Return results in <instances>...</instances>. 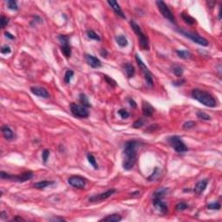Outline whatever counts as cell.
<instances>
[{
	"mask_svg": "<svg viewBox=\"0 0 222 222\" xmlns=\"http://www.w3.org/2000/svg\"><path fill=\"white\" fill-rule=\"evenodd\" d=\"M87 36L90 39H93V40H96V41H101V37L99 36V35L96 33L93 30H87Z\"/></svg>",
	"mask_w": 222,
	"mask_h": 222,
	"instance_id": "83f0119b",
	"label": "cell"
},
{
	"mask_svg": "<svg viewBox=\"0 0 222 222\" xmlns=\"http://www.w3.org/2000/svg\"><path fill=\"white\" fill-rule=\"evenodd\" d=\"M186 83V80L184 79H180V80H178V81H174L173 82V86H176V87H179V86H182Z\"/></svg>",
	"mask_w": 222,
	"mask_h": 222,
	"instance_id": "7bdbcfd3",
	"label": "cell"
},
{
	"mask_svg": "<svg viewBox=\"0 0 222 222\" xmlns=\"http://www.w3.org/2000/svg\"><path fill=\"white\" fill-rule=\"evenodd\" d=\"M101 55H102V56H103V57H106V56H107V50L103 49L101 50Z\"/></svg>",
	"mask_w": 222,
	"mask_h": 222,
	"instance_id": "c3c4849f",
	"label": "cell"
},
{
	"mask_svg": "<svg viewBox=\"0 0 222 222\" xmlns=\"http://www.w3.org/2000/svg\"><path fill=\"white\" fill-rule=\"evenodd\" d=\"M146 121L144 119H142V118H140L138 120H136L135 122H134V124H133V127L135 128H141L143 125L145 124Z\"/></svg>",
	"mask_w": 222,
	"mask_h": 222,
	"instance_id": "e575fe53",
	"label": "cell"
},
{
	"mask_svg": "<svg viewBox=\"0 0 222 222\" xmlns=\"http://www.w3.org/2000/svg\"><path fill=\"white\" fill-rule=\"evenodd\" d=\"M122 216L120 214H111L107 216V217H104L102 220H100V221H109V222H118L122 220Z\"/></svg>",
	"mask_w": 222,
	"mask_h": 222,
	"instance_id": "ffe728a7",
	"label": "cell"
},
{
	"mask_svg": "<svg viewBox=\"0 0 222 222\" xmlns=\"http://www.w3.org/2000/svg\"><path fill=\"white\" fill-rule=\"evenodd\" d=\"M12 220H24V219H23V218H21V217H16V218H14Z\"/></svg>",
	"mask_w": 222,
	"mask_h": 222,
	"instance_id": "681fc988",
	"label": "cell"
},
{
	"mask_svg": "<svg viewBox=\"0 0 222 222\" xmlns=\"http://www.w3.org/2000/svg\"><path fill=\"white\" fill-rule=\"evenodd\" d=\"M74 76V71L71 70V69H68L66 72H65V75H64V82L65 83H68L69 84L72 79V77Z\"/></svg>",
	"mask_w": 222,
	"mask_h": 222,
	"instance_id": "4dcf8cb0",
	"label": "cell"
},
{
	"mask_svg": "<svg viewBox=\"0 0 222 222\" xmlns=\"http://www.w3.org/2000/svg\"><path fill=\"white\" fill-rule=\"evenodd\" d=\"M58 39L62 44L61 49H62V54L66 58H69L71 56V47L69 45V36H65V35H60L58 36Z\"/></svg>",
	"mask_w": 222,
	"mask_h": 222,
	"instance_id": "30bf717a",
	"label": "cell"
},
{
	"mask_svg": "<svg viewBox=\"0 0 222 222\" xmlns=\"http://www.w3.org/2000/svg\"><path fill=\"white\" fill-rule=\"evenodd\" d=\"M5 36H6V37L10 38V39H12V40H13V39H15V36H14L13 35L11 34L10 32H5Z\"/></svg>",
	"mask_w": 222,
	"mask_h": 222,
	"instance_id": "bcb514c9",
	"label": "cell"
},
{
	"mask_svg": "<svg viewBox=\"0 0 222 222\" xmlns=\"http://www.w3.org/2000/svg\"><path fill=\"white\" fill-rule=\"evenodd\" d=\"M7 6L10 10H12V11H17L18 10L17 3V1H14V0L7 1Z\"/></svg>",
	"mask_w": 222,
	"mask_h": 222,
	"instance_id": "1f68e13d",
	"label": "cell"
},
{
	"mask_svg": "<svg viewBox=\"0 0 222 222\" xmlns=\"http://www.w3.org/2000/svg\"><path fill=\"white\" fill-rule=\"evenodd\" d=\"M116 43H117V44L119 45V46H120V47L124 48V47H126V46L128 44V39L126 38V36H122V35L116 36Z\"/></svg>",
	"mask_w": 222,
	"mask_h": 222,
	"instance_id": "cb8c5ba5",
	"label": "cell"
},
{
	"mask_svg": "<svg viewBox=\"0 0 222 222\" xmlns=\"http://www.w3.org/2000/svg\"><path fill=\"white\" fill-rule=\"evenodd\" d=\"M115 193H116V189L112 188V189H109V190H108V191H106L104 193H102V194H97V195H94V196L90 197V199H89V201L90 202H97V201H104V200L108 199L109 197H110L111 195L113 194H115Z\"/></svg>",
	"mask_w": 222,
	"mask_h": 222,
	"instance_id": "7c38bea8",
	"label": "cell"
},
{
	"mask_svg": "<svg viewBox=\"0 0 222 222\" xmlns=\"http://www.w3.org/2000/svg\"><path fill=\"white\" fill-rule=\"evenodd\" d=\"M30 91L32 94H34L35 96H37L39 97H43V98H49V94L47 90L44 88H41V87H31L30 88Z\"/></svg>",
	"mask_w": 222,
	"mask_h": 222,
	"instance_id": "2e32d148",
	"label": "cell"
},
{
	"mask_svg": "<svg viewBox=\"0 0 222 222\" xmlns=\"http://www.w3.org/2000/svg\"><path fill=\"white\" fill-rule=\"evenodd\" d=\"M125 71H126V74L128 78H131L135 76V67L132 65L131 63H126L124 65Z\"/></svg>",
	"mask_w": 222,
	"mask_h": 222,
	"instance_id": "7402d4cb",
	"label": "cell"
},
{
	"mask_svg": "<svg viewBox=\"0 0 222 222\" xmlns=\"http://www.w3.org/2000/svg\"><path fill=\"white\" fill-rule=\"evenodd\" d=\"M130 25H131L133 30L135 31V33L136 34L137 37L139 39V43H140V47L141 48V49H146V50H148L149 49V40L147 38V36H146L141 27L139 26L138 24L135 22V21L132 20L130 22Z\"/></svg>",
	"mask_w": 222,
	"mask_h": 222,
	"instance_id": "3957f363",
	"label": "cell"
},
{
	"mask_svg": "<svg viewBox=\"0 0 222 222\" xmlns=\"http://www.w3.org/2000/svg\"><path fill=\"white\" fill-rule=\"evenodd\" d=\"M68 182L71 187L80 188V189L84 188V187L86 186V179L79 175H74L69 177Z\"/></svg>",
	"mask_w": 222,
	"mask_h": 222,
	"instance_id": "8fae6325",
	"label": "cell"
},
{
	"mask_svg": "<svg viewBox=\"0 0 222 222\" xmlns=\"http://www.w3.org/2000/svg\"><path fill=\"white\" fill-rule=\"evenodd\" d=\"M196 116L199 119H201V120H205V121H208V120H211V116H208V114L202 112V111H198L196 113Z\"/></svg>",
	"mask_w": 222,
	"mask_h": 222,
	"instance_id": "836d02e7",
	"label": "cell"
},
{
	"mask_svg": "<svg viewBox=\"0 0 222 222\" xmlns=\"http://www.w3.org/2000/svg\"><path fill=\"white\" fill-rule=\"evenodd\" d=\"M118 114L120 115V116L122 119H127V118L129 117V113L124 109H121L120 110L118 111Z\"/></svg>",
	"mask_w": 222,
	"mask_h": 222,
	"instance_id": "74e56055",
	"label": "cell"
},
{
	"mask_svg": "<svg viewBox=\"0 0 222 222\" xmlns=\"http://www.w3.org/2000/svg\"><path fill=\"white\" fill-rule=\"evenodd\" d=\"M87 159L89 160V162L90 163V165L93 166L95 169H97L98 168V165H97V160H96V158H95V156L92 154H87Z\"/></svg>",
	"mask_w": 222,
	"mask_h": 222,
	"instance_id": "f1b7e54d",
	"label": "cell"
},
{
	"mask_svg": "<svg viewBox=\"0 0 222 222\" xmlns=\"http://www.w3.org/2000/svg\"><path fill=\"white\" fill-rule=\"evenodd\" d=\"M104 78H105V80H106V82L109 83V85L111 86H113V87H115V86H116V83L113 80V79H111L109 78L108 76H104Z\"/></svg>",
	"mask_w": 222,
	"mask_h": 222,
	"instance_id": "b9f144b4",
	"label": "cell"
},
{
	"mask_svg": "<svg viewBox=\"0 0 222 222\" xmlns=\"http://www.w3.org/2000/svg\"><path fill=\"white\" fill-rule=\"evenodd\" d=\"M208 179H203V180H200L196 183L195 187H194V192L195 194H198V195H201L208 187Z\"/></svg>",
	"mask_w": 222,
	"mask_h": 222,
	"instance_id": "5bb4252c",
	"label": "cell"
},
{
	"mask_svg": "<svg viewBox=\"0 0 222 222\" xmlns=\"http://www.w3.org/2000/svg\"><path fill=\"white\" fill-rule=\"evenodd\" d=\"M141 144L138 141H128L124 145L123 149V162L122 166L125 170H130L135 166L137 160L136 149Z\"/></svg>",
	"mask_w": 222,
	"mask_h": 222,
	"instance_id": "6da1fadb",
	"label": "cell"
},
{
	"mask_svg": "<svg viewBox=\"0 0 222 222\" xmlns=\"http://www.w3.org/2000/svg\"><path fill=\"white\" fill-rule=\"evenodd\" d=\"M49 157V151L48 149H44L43 152L42 153V158H43V160L44 163L47 162Z\"/></svg>",
	"mask_w": 222,
	"mask_h": 222,
	"instance_id": "ab89813d",
	"label": "cell"
},
{
	"mask_svg": "<svg viewBox=\"0 0 222 222\" xmlns=\"http://www.w3.org/2000/svg\"><path fill=\"white\" fill-rule=\"evenodd\" d=\"M9 24V18H7L5 16H1V19H0V24H1V28L5 29V26Z\"/></svg>",
	"mask_w": 222,
	"mask_h": 222,
	"instance_id": "f35d334b",
	"label": "cell"
},
{
	"mask_svg": "<svg viewBox=\"0 0 222 222\" xmlns=\"http://www.w3.org/2000/svg\"><path fill=\"white\" fill-rule=\"evenodd\" d=\"M181 17H182L183 20L185 21V23H187V24H189V25H193V24H195V22H196V20L194 19L193 17H191L188 14L184 13V12L181 14Z\"/></svg>",
	"mask_w": 222,
	"mask_h": 222,
	"instance_id": "484cf974",
	"label": "cell"
},
{
	"mask_svg": "<svg viewBox=\"0 0 222 222\" xmlns=\"http://www.w3.org/2000/svg\"><path fill=\"white\" fill-rule=\"evenodd\" d=\"M168 192V189L167 188H160L158 189L157 191H155L153 196H154V199H163L165 197V195L167 194Z\"/></svg>",
	"mask_w": 222,
	"mask_h": 222,
	"instance_id": "44dd1931",
	"label": "cell"
},
{
	"mask_svg": "<svg viewBox=\"0 0 222 222\" xmlns=\"http://www.w3.org/2000/svg\"><path fill=\"white\" fill-rule=\"evenodd\" d=\"M135 60L137 62V64L139 65L140 69H141V71L143 73V76H144L147 84L149 87H153L154 86V80H153L152 73L150 72V70L148 69V68L146 66V64L143 62V61L141 59V57L139 56L138 54H135Z\"/></svg>",
	"mask_w": 222,
	"mask_h": 222,
	"instance_id": "8992f818",
	"label": "cell"
},
{
	"mask_svg": "<svg viewBox=\"0 0 222 222\" xmlns=\"http://www.w3.org/2000/svg\"><path fill=\"white\" fill-rule=\"evenodd\" d=\"M192 97L195 99L196 101L200 102L201 104L209 107V108H214L217 106V102L215 98L208 92H206L204 90L194 89L191 92Z\"/></svg>",
	"mask_w": 222,
	"mask_h": 222,
	"instance_id": "7a4b0ae2",
	"label": "cell"
},
{
	"mask_svg": "<svg viewBox=\"0 0 222 222\" xmlns=\"http://www.w3.org/2000/svg\"><path fill=\"white\" fill-rule=\"evenodd\" d=\"M2 133H3V135L4 137L6 139V140H12L14 138V133L11 130V128L7 126V125H4L2 127Z\"/></svg>",
	"mask_w": 222,
	"mask_h": 222,
	"instance_id": "d6986e66",
	"label": "cell"
},
{
	"mask_svg": "<svg viewBox=\"0 0 222 222\" xmlns=\"http://www.w3.org/2000/svg\"><path fill=\"white\" fill-rule=\"evenodd\" d=\"M11 52V49L10 48V46H8V45H4L2 48H1V53L2 54H10Z\"/></svg>",
	"mask_w": 222,
	"mask_h": 222,
	"instance_id": "60d3db41",
	"label": "cell"
},
{
	"mask_svg": "<svg viewBox=\"0 0 222 222\" xmlns=\"http://www.w3.org/2000/svg\"><path fill=\"white\" fill-rule=\"evenodd\" d=\"M195 122H193V121H188L187 122H185L184 124H183V128L184 129H191V128H193L195 127Z\"/></svg>",
	"mask_w": 222,
	"mask_h": 222,
	"instance_id": "8d00e7d4",
	"label": "cell"
},
{
	"mask_svg": "<svg viewBox=\"0 0 222 222\" xmlns=\"http://www.w3.org/2000/svg\"><path fill=\"white\" fill-rule=\"evenodd\" d=\"M6 215L7 214L5 212V211H2V212L0 213V218H1V219H5V217H7Z\"/></svg>",
	"mask_w": 222,
	"mask_h": 222,
	"instance_id": "7dc6e473",
	"label": "cell"
},
{
	"mask_svg": "<svg viewBox=\"0 0 222 222\" xmlns=\"http://www.w3.org/2000/svg\"><path fill=\"white\" fill-rule=\"evenodd\" d=\"M107 3L110 5V7L114 10V11L116 12V15H118L119 17H121L122 18H126V17H125V15L124 13H123V11H122V8L120 7L119 4H118L116 1L111 0V1H108Z\"/></svg>",
	"mask_w": 222,
	"mask_h": 222,
	"instance_id": "ac0fdd59",
	"label": "cell"
},
{
	"mask_svg": "<svg viewBox=\"0 0 222 222\" xmlns=\"http://www.w3.org/2000/svg\"><path fill=\"white\" fill-rule=\"evenodd\" d=\"M167 141L169 145L173 147L177 153H186L188 150L186 144L183 142L180 137L177 135H173L167 138Z\"/></svg>",
	"mask_w": 222,
	"mask_h": 222,
	"instance_id": "5b68a950",
	"label": "cell"
},
{
	"mask_svg": "<svg viewBox=\"0 0 222 222\" xmlns=\"http://www.w3.org/2000/svg\"><path fill=\"white\" fill-rule=\"evenodd\" d=\"M55 182L54 181H48V180H42L39 182H36L34 184V187L37 188V189H43L45 187H47L48 186L50 185H53Z\"/></svg>",
	"mask_w": 222,
	"mask_h": 222,
	"instance_id": "603a6c76",
	"label": "cell"
},
{
	"mask_svg": "<svg viewBox=\"0 0 222 222\" xmlns=\"http://www.w3.org/2000/svg\"><path fill=\"white\" fill-rule=\"evenodd\" d=\"M176 53L178 56L182 59H189L192 56V54L187 50H176Z\"/></svg>",
	"mask_w": 222,
	"mask_h": 222,
	"instance_id": "4316f807",
	"label": "cell"
},
{
	"mask_svg": "<svg viewBox=\"0 0 222 222\" xmlns=\"http://www.w3.org/2000/svg\"><path fill=\"white\" fill-rule=\"evenodd\" d=\"M50 221H64L65 220L62 218V217H53L51 219H49Z\"/></svg>",
	"mask_w": 222,
	"mask_h": 222,
	"instance_id": "ee69618b",
	"label": "cell"
},
{
	"mask_svg": "<svg viewBox=\"0 0 222 222\" xmlns=\"http://www.w3.org/2000/svg\"><path fill=\"white\" fill-rule=\"evenodd\" d=\"M153 204L154 206V208H156L158 211H160L161 214H165L167 213L168 211V208L166 204L162 201V199H154L153 200Z\"/></svg>",
	"mask_w": 222,
	"mask_h": 222,
	"instance_id": "4fadbf2b",
	"label": "cell"
},
{
	"mask_svg": "<svg viewBox=\"0 0 222 222\" xmlns=\"http://www.w3.org/2000/svg\"><path fill=\"white\" fill-rule=\"evenodd\" d=\"M172 71L173 73L178 77H180L183 75V69L180 67V66H178V65H174L172 67Z\"/></svg>",
	"mask_w": 222,
	"mask_h": 222,
	"instance_id": "f546056e",
	"label": "cell"
},
{
	"mask_svg": "<svg viewBox=\"0 0 222 222\" xmlns=\"http://www.w3.org/2000/svg\"><path fill=\"white\" fill-rule=\"evenodd\" d=\"M156 5H157L158 9H159L160 12L161 13V15L169 22H171L172 24H175V18L173 17L172 11H170V9L168 8L166 4L163 1H157Z\"/></svg>",
	"mask_w": 222,
	"mask_h": 222,
	"instance_id": "9c48e42d",
	"label": "cell"
},
{
	"mask_svg": "<svg viewBox=\"0 0 222 222\" xmlns=\"http://www.w3.org/2000/svg\"><path fill=\"white\" fill-rule=\"evenodd\" d=\"M85 58H86V61H87L88 64L90 65V67H92L94 69H97V68L102 67V62L96 56L91 55H86L85 56Z\"/></svg>",
	"mask_w": 222,
	"mask_h": 222,
	"instance_id": "9a60e30c",
	"label": "cell"
},
{
	"mask_svg": "<svg viewBox=\"0 0 222 222\" xmlns=\"http://www.w3.org/2000/svg\"><path fill=\"white\" fill-rule=\"evenodd\" d=\"M177 30H178L182 36H186V37H187L188 39L192 40L194 43H197V44H200L201 46H208V43H209L206 38H204V37H202V36H200L199 35L195 34V33L190 32V31H187V30H183V29H178Z\"/></svg>",
	"mask_w": 222,
	"mask_h": 222,
	"instance_id": "52a82bcc",
	"label": "cell"
},
{
	"mask_svg": "<svg viewBox=\"0 0 222 222\" xmlns=\"http://www.w3.org/2000/svg\"><path fill=\"white\" fill-rule=\"evenodd\" d=\"M34 174L32 172L28 171L24 173H21L19 175H11L10 173H7L4 171L0 172V177L1 179H6V180H12V181H17V182H25L27 180L32 179Z\"/></svg>",
	"mask_w": 222,
	"mask_h": 222,
	"instance_id": "277c9868",
	"label": "cell"
},
{
	"mask_svg": "<svg viewBox=\"0 0 222 222\" xmlns=\"http://www.w3.org/2000/svg\"><path fill=\"white\" fill-rule=\"evenodd\" d=\"M141 109H142V114H143V116H146V117L152 116L154 112V109L153 108L152 105L149 103H147V102H145V101L142 102Z\"/></svg>",
	"mask_w": 222,
	"mask_h": 222,
	"instance_id": "e0dca14e",
	"label": "cell"
},
{
	"mask_svg": "<svg viewBox=\"0 0 222 222\" xmlns=\"http://www.w3.org/2000/svg\"><path fill=\"white\" fill-rule=\"evenodd\" d=\"M70 111L73 114V116H75L76 117L78 118H87L90 116V113L88 109L83 106V105H79V104L71 103L70 106Z\"/></svg>",
	"mask_w": 222,
	"mask_h": 222,
	"instance_id": "ba28073f",
	"label": "cell"
},
{
	"mask_svg": "<svg viewBox=\"0 0 222 222\" xmlns=\"http://www.w3.org/2000/svg\"><path fill=\"white\" fill-rule=\"evenodd\" d=\"M128 103H129V104H130V106H131L132 108H136V103L132 99V98H129L128 99Z\"/></svg>",
	"mask_w": 222,
	"mask_h": 222,
	"instance_id": "f6af8a7d",
	"label": "cell"
},
{
	"mask_svg": "<svg viewBox=\"0 0 222 222\" xmlns=\"http://www.w3.org/2000/svg\"><path fill=\"white\" fill-rule=\"evenodd\" d=\"M207 208L210 210H220V204L219 202H213L211 204H208Z\"/></svg>",
	"mask_w": 222,
	"mask_h": 222,
	"instance_id": "d590c367",
	"label": "cell"
},
{
	"mask_svg": "<svg viewBox=\"0 0 222 222\" xmlns=\"http://www.w3.org/2000/svg\"><path fill=\"white\" fill-rule=\"evenodd\" d=\"M188 208V205H187L186 202H183V201H181V202H179L176 206H175V209H176V211H179V212H181V211H184V210H186Z\"/></svg>",
	"mask_w": 222,
	"mask_h": 222,
	"instance_id": "d6a6232c",
	"label": "cell"
},
{
	"mask_svg": "<svg viewBox=\"0 0 222 222\" xmlns=\"http://www.w3.org/2000/svg\"><path fill=\"white\" fill-rule=\"evenodd\" d=\"M79 101H80L81 104L83 106H84L85 108H90L91 107V104L89 102V99H88V97L85 94L82 93V94L79 95Z\"/></svg>",
	"mask_w": 222,
	"mask_h": 222,
	"instance_id": "d4e9b609",
	"label": "cell"
}]
</instances>
